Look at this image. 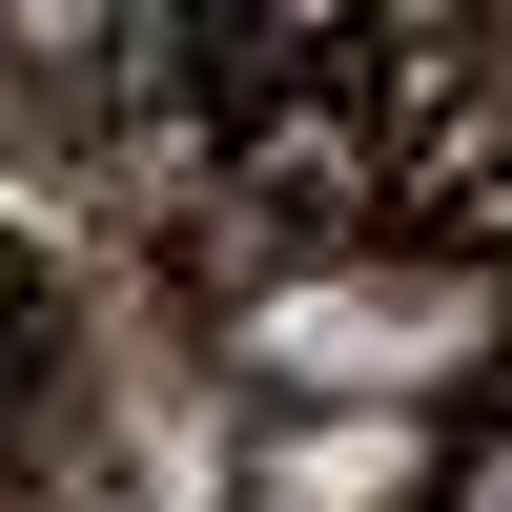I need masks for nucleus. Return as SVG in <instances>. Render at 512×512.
<instances>
[{
    "mask_svg": "<svg viewBox=\"0 0 512 512\" xmlns=\"http://www.w3.org/2000/svg\"><path fill=\"white\" fill-rule=\"evenodd\" d=\"M246 512H472L431 410H287L246 431Z\"/></svg>",
    "mask_w": 512,
    "mask_h": 512,
    "instance_id": "nucleus-1",
    "label": "nucleus"
}]
</instances>
